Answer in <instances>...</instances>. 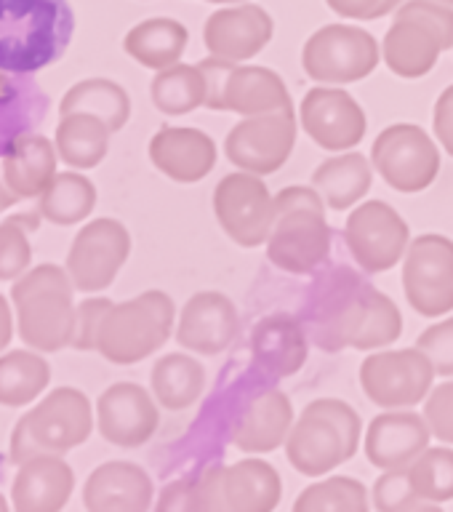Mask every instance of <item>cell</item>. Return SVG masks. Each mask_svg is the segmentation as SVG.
<instances>
[{
  "label": "cell",
  "instance_id": "1",
  "mask_svg": "<svg viewBox=\"0 0 453 512\" xmlns=\"http://www.w3.org/2000/svg\"><path fill=\"white\" fill-rule=\"evenodd\" d=\"M75 32L67 0H0V70L14 75L59 62Z\"/></svg>",
  "mask_w": 453,
  "mask_h": 512
},
{
  "label": "cell",
  "instance_id": "2",
  "mask_svg": "<svg viewBox=\"0 0 453 512\" xmlns=\"http://www.w3.org/2000/svg\"><path fill=\"white\" fill-rule=\"evenodd\" d=\"M360 435L363 424L350 403L336 398L312 400L288 432L286 456L296 472L318 478L358 454Z\"/></svg>",
  "mask_w": 453,
  "mask_h": 512
},
{
  "label": "cell",
  "instance_id": "3",
  "mask_svg": "<svg viewBox=\"0 0 453 512\" xmlns=\"http://www.w3.org/2000/svg\"><path fill=\"white\" fill-rule=\"evenodd\" d=\"M374 286L352 267L323 270L312 283L304 302L302 323L312 344L320 350L339 352L352 347L360 320L366 315Z\"/></svg>",
  "mask_w": 453,
  "mask_h": 512
},
{
  "label": "cell",
  "instance_id": "4",
  "mask_svg": "<svg viewBox=\"0 0 453 512\" xmlns=\"http://www.w3.org/2000/svg\"><path fill=\"white\" fill-rule=\"evenodd\" d=\"M72 278L54 264L35 267L14 286L19 336L35 350L56 352L72 342L75 331V304Z\"/></svg>",
  "mask_w": 453,
  "mask_h": 512
},
{
  "label": "cell",
  "instance_id": "5",
  "mask_svg": "<svg viewBox=\"0 0 453 512\" xmlns=\"http://www.w3.org/2000/svg\"><path fill=\"white\" fill-rule=\"evenodd\" d=\"M174 328V302L163 291H147L131 302L112 304L104 315L96 350L118 366L150 358L168 342Z\"/></svg>",
  "mask_w": 453,
  "mask_h": 512
},
{
  "label": "cell",
  "instance_id": "6",
  "mask_svg": "<svg viewBox=\"0 0 453 512\" xmlns=\"http://www.w3.org/2000/svg\"><path fill=\"white\" fill-rule=\"evenodd\" d=\"M94 427L91 403L83 392L54 390L35 411L19 419L11 438V459L24 464L40 454H64L88 440Z\"/></svg>",
  "mask_w": 453,
  "mask_h": 512
},
{
  "label": "cell",
  "instance_id": "7",
  "mask_svg": "<svg viewBox=\"0 0 453 512\" xmlns=\"http://www.w3.org/2000/svg\"><path fill=\"white\" fill-rule=\"evenodd\" d=\"M283 496V480L264 459H243L230 467H211L195 483V510L270 512Z\"/></svg>",
  "mask_w": 453,
  "mask_h": 512
},
{
  "label": "cell",
  "instance_id": "8",
  "mask_svg": "<svg viewBox=\"0 0 453 512\" xmlns=\"http://www.w3.org/2000/svg\"><path fill=\"white\" fill-rule=\"evenodd\" d=\"M379 43L371 32L350 24H326L304 43V72L318 83H358L379 64Z\"/></svg>",
  "mask_w": 453,
  "mask_h": 512
},
{
  "label": "cell",
  "instance_id": "9",
  "mask_svg": "<svg viewBox=\"0 0 453 512\" xmlns=\"http://www.w3.org/2000/svg\"><path fill=\"white\" fill-rule=\"evenodd\" d=\"M435 376L432 360L419 347L374 352L360 363V387L382 408L419 406L430 395Z\"/></svg>",
  "mask_w": 453,
  "mask_h": 512
},
{
  "label": "cell",
  "instance_id": "10",
  "mask_svg": "<svg viewBox=\"0 0 453 512\" xmlns=\"http://www.w3.org/2000/svg\"><path fill=\"white\" fill-rule=\"evenodd\" d=\"M376 174L398 192L427 190L440 171V152L430 134L414 123H395L376 136L371 147Z\"/></svg>",
  "mask_w": 453,
  "mask_h": 512
},
{
  "label": "cell",
  "instance_id": "11",
  "mask_svg": "<svg viewBox=\"0 0 453 512\" xmlns=\"http://www.w3.org/2000/svg\"><path fill=\"white\" fill-rule=\"evenodd\" d=\"M403 291L408 304L424 318L453 310V240L446 235H419L403 256Z\"/></svg>",
  "mask_w": 453,
  "mask_h": 512
},
{
  "label": "cell",
  "instance_id": "12",
  "mask_svg": "<svg viewBox=\"0 0 453 512\" xmlns=\"http://www.w3.org/2000/svg\"><path fill=\"white\" fill-rule=\"evenodd\" d=\"M214 214L222 230L243 248H256L270 240L275 224V195L259 174H227L214 190Z\"/></svg>",
  "mask_w": 453,
  "mask_h": 512
},
{
  "label": "cell",
  "instance_id": "13",
  "mask_svg": "<svg viewBox=\"0 0 453 512\" xmlns=\"http://www.w3.org/2000/svg\"><path fill=\"white\" fill-rule=\"evenodd\" d=\"M408 238L411 232H408L406 219L384 200H368L355 208L347 216V227H344V240H347L352 259L368 275L387 272L403 262Z\"/></svg>",
  "mask_w": 453,
  "mask_h": 512
},
{
  "label": "cell",
  "instance_id": "14",
  "mask_svg": "<svg viewBox=\"0 0 453 512\" xmlns=\"http://www.w3.org/2000/svg\"><path fill=\"white\" fill-rule=\"evenodd\" d=\"M296 112L251 115L232 128L224 142V152L235 168L248 174H275L294 152Z\"/></svg>",
  "mask_w": 453,
  "mask_h": 512
},
{
  "label": "cell",
  "instance_id": "15",
  "mask_svg": "<svg viewBox=\"0 0 453 512\" xmlns=\"http://www.w3.org/2000/svg\"><path fill=\"white\" fill-rule=\"evenodd\" d=\"M331 227L326 211L318 208H296L275 216L267 256L275 267L291 275H310L326 267L331 256Z\"/></svg>",
  "mask_w": 453,
  "mask_h": 512
},
{
  "label": "cell",
  "instance_id": "16",
  "mask_svg": "<svg viewBox=\"0 0 453 512\" xmlns=\"http://www.w3.org/2000/svg\"><path fill=\"white\" fill-rule=\"evenodd\" d=\"M131 254L128 230L115 219H96L78 232L67 256V272L78 291H102Z\"/></svg>",
  "mask_w": 453,
  "mask_h": 512
},
{
  "label": "cell",
  "instance_id": "17",
  "mask_svg": "<svg viewBox=\"0 0 453 512\" xmlns=\"http://www.w3.org/2000/svg\"><path fill=\"white\" fill-rule=\"evenodd\" d=\"M302 128L328 152L358 147L366 136V112L344 88H312L302 99Z\"/></svg>",
  "mask_w": 453,
  "mask_h": 512
},
{
  "label": "cell",
  "instance_id": "18",
  "mask_svg": "<svg viewBox=\"0 0 453 512\" xmlns=\"http://www.w3.org/2000/svg\"><path fill=\"white\" fill-rule=\"evenodd\" d=\"M96 414L102 438L120 448L144 446L155 435L160 422L150 392L131 382L112 384L110 390L102 392Z\"/></svg>",
  "mask_w": 453,
  "mask_h": 512
},
{
  "label": "cell",
  "instance_id": "19",
  "mask_svg": "<svg viewBox=\"0 0 453 512\" xmlns=\"http://www.w3.org/2000/svg\"><path fill=\"white\" fill-rule=\"evenodd\" d=\"M272 32H275L272 16L262 6L240 3V6L219 8L208 16L203 40L211 56L238 64L264 51V46L272 40Z\"/></svg>",
  "mask_w": 453,
  "mask_h": 512
},
{
  "label": "cell",
  "instance_id": "20",
  "mask_svg": "<svg viewBox=\"0 0 453 512\" xmlns=\"http://www.w3.org/2000/svg\"><path fill=\"white\" fill-rule=\"evenodd\" d=\"M240 328L238 307L219 291H200L184 304L176 342L198 355H219L235 342Z\"/></svg>",
  "mask_w": 453,
  "mask_h": 512
},
{
  "label": "cell",
  "instance_id": "21",
  "mask_svg": "<svg viewBox=\"0 0 453 512\" xmlns=\"http://www.w3.org/2000/svg\"><path fill=\"white\" fill-rule=\"evenodd\" d=\"M432 430L424 414L414 411H387L368 424L366 456L379 470H400L419 459L430 448Z\"/></svg>",
  "mask_w": 453,
  "mask_h": 512
},
{
  "label": "cell",
  "instance_id": "22",
  "mask_svg": "<svg viewBox=\"0 0 453 512\" xmlns=\"http://www.w3.org/2000/svg\"><path fill=\"white\" fill-rule=\"evenodd\" d=\"M294 427V406L283 390L270 387L259 392L240 411L238 422L232 427V446L246 454H270L275 448L286 446L288 432Z\"/></svg>",
  "mask_w": 453,
  "mask_h": 512
},
{
  "label": "cell",
  "instance_id": "23",
  "mask_svg": "<svg viewBox=\"0 0 453 512\" xmlns=\"http://www.w3.org/2000/svg\"><path fill=\"white\" fill-rule=\"evenodd\" d=\"M251 352L259 371L270 374L272 379H286L304 366L310 352V336L302 320L286 312H275L254 326Z\"/></svg>",
  "mask_w": 453,
  "mask_h": 512
},
{
  "label": "cell",
  "instance_id": "24",
  "mask_svg": "<svg viewBox=\"0 0 453 512\" xmlns=\"http://www.w3.org/2000/svg\"><path fill=\"white\" fill-rule=\"evenodd\" d=\"M150 160L174 182H200L216 166L214 139L200 128H160L150 142Z\"/></svg>",
  "mask_w": 453,
  "mask_h": 512
},
{
  "label": "cell",
  "instance_id": "25",
  "mask_svg": "<svg viewBox=\"0 0 453 512\" xmlns=\"http://www.w3.org/2000/svg\"><path fill=\"white\" fill-rule=\"evenodd\" d=\"M48 104V94L35 80L0 70V158H6L22 136L43 126Z\"/></svg>",
  "mask_w": 453,
  "mask_h": 512
},
{
  "label": "cell",
  "instance_id": "26",
  "mask_svg": "<svg viewBox=\"0 0 453 512\" xmlns=\"http://www.w3.org/2000/svg\"><path fill=\"white\" fill-rule=\"evenodd\" d=\"M443 40L430 24L411 19V16H395V22L384 35L382 56L387 67L400 78H422L438 64Z\"/></svg>",
  "mask_w": 453,
  "mask_h": 512
},
{
  "label": "cell",
  "instance_id": "27",
  "mask_svg": "<svg viewBox=\"0 0 453 512\" xmlns=\"http://www.w3.org/2000/svg\"><path fill=\"white\" fill-rule=\"evenodd\" d=\"M88 510H147L152 504L150 475L131 462H107L86 483Z\"/></svg>",
  "mask_w": 453,
  "mask_h": 512
},
{
  "label": "cell",
  "instance_id": "28",
  "mask_svg": "<svg viewBox=\"0 0 453 512\" xmlns=\"http://www.w3.org/2000/svg\"><path fill=\"white\" fill-rule=\"evenodd\" d=\"M72 470L56 454L32 456L14 480L16 510H62L72 494Z\"/></svg>",
  "mask_w": 453,
  "mask_h": 512
},
{
  "label": "cell",
  "instance_id": "29",
  "mask_svg": "<svg viewBox=\"0 0 453 512\" xmlns=\"http://www.w3.org/2000/svg\"><path fill=\"white\" fill-rule=\"evenodd\" d=\"M294 110L291 94L278 72L270 67H235L224 91V112H238L243 118Z\"/></svg>",
  "mask_w": 453,
  "mask_h": 512
},
{
  "label": "cell",
  "instance_id": "30",
  "mask_svg": "<svg viewBox=\"0 0 453 512\" xmlns=\"http://www.w3.org/2000/svg\"><path fill=\"white\" fill-rule=\"evenodd\" d=\"M56 176V150L46 136L27 134L14 144V150L3 158V179L19 198L43 195Z\"/></svg>",
  "mask_w": 453,
  "mask_h": 512
},
{
  "label": "cell",
  "instance_id": "31",
  "mask_svg": "<svg viewBox=\"0 0 453 512\" xmlns=\"http://www.w3.org/2000/svg\"><path fill=\"white\" fill-rule=\"evenodd\" d=\"M371 182H374V163L360 152H342L336 158L323 160L312 174V187L334 211L355 206L371 190Z\"/></svg>",
  "mask_w": 453,
  "mask_h": 512
},
{
  "label": "cell",
  "instance_id": "32",
  "mask_svg": "<svg viewBox=\"0 0 453 512\" xmlns=\"http://www.w3.org/2000/svg\"><path fill=\"white\" fill-rule=\"evenodd\" d=\"M187 40H190V32L182 22L158 16V19H147V22L136 24L123 40V48L142 67L160 72L182 59Z\"/></svg>",
  "mask_w": 453,
  "mask_h": 512
},
{
  "label": "cell",
  "instance_id": "33",
  "mask_svg": "<svg viewBox=\"0 0 453 512\" xmlns=\"http://www.w3.org/2000/svg\"><path fill=\"white\" fill-rule=\"evenodd\" d=\"M152 395L168 411H184L206 390V368L190 355H166L150 374Z\"/></svg>",
  "mask_w": 453,
  "mask_h": 512
},
{
  "label": "cell",
  "instance_id": "34",
  "mask_svg": "<svg viewBox=\"0 0 453 512\" xmlns=\"http://www.w3.org/2000/svg\"><path fill=\"white\" fill-rule=\"evenodd\" d=\"M110 134V128L96 115H88V112L62 115V123L56 128V152L67 166L94 168L107 155Z\"/></svg>",
  "mask_w": 453,
  "mask_h": 512
},
{
  "label": "cell",
  "instance_id": "35",
  "mask_svg": "<svg viewBox=\"0 0 453 512\" xmlns=\"http://www.w3.org/2000/svg\"><path fill=\"white\" fill-rule=\"evenodd\" d=\"M72 112L96 115L115 134V131H120L128 123L131 99H128V94L118 83L104 78H91L78 83V86H72L62 99L59 115H72Z\"/></svg>",
  "mask_w": 453,
  "mask_h": 512
},
{
  "label": "cell",
  "instance_id": "36",
  "mask_svg": "<svg viewBox=\"0 0 453 512\" xmlns=\"http://www.w3.org/2000/svg\"><path fill=\"white\" fill-rule=\"evenodd\" d=\"M150 96L163 115H187L206 104V78L198 64L176 62L155 75Z\"/></svg>",
  "mask_w": 453,
  "mask_h": 512
},
{
  "label": "cell",
  "instance_id": "37",
  "mask_svg": "<svg viewBox=\"0 0 453 512\" xmlns=\"http://www.w3.org/2000/svg\"><path fill=\"white\" fill-rule=\"evenodd\" d=\"M48 376V363L35 352H8L0 358V406H27L46 390Z\"/></svg>",
  "mask_w": 453,
  "mask_h": 512
},
{
  "label": "cell",
  "instance_id": "38",
  "mask_svg": "<svg viewBox=\"0 0 453 512\" xmlns=\"http://www.w3.org/2000/svg\"><path fill=\"white\" fill-rule=\"evenodd\" d=\"M96 206V187L80 174H56L40 195V214L54 224H75Z\"/></svg>",
  "mask_w": 453,
  "mask_h": 512
},
{
  "label": "cell",
  "instance_id": "39",
  "mask_svg": "<svg viewBox=\"0 0 453 512\" xmlns=\"http://www.w3.org/2000/svg\"><path fill=\"white\" fill-rule=\"evenodd\" d=\"M294 510L299 512H366L368 510V491L366 486L355 478L334 475L304 488L299 499L294 502Z\"/></svg>",
  "mask_w": 453,
  "mask_h": 512
},
{
  "label": "cell",
  "instance_id": "40",
  "mask_svg": "<svg viewBox=\"0 0 453 512\" xmlns=\"http://www.w3.org/2000/svg\"><path fill=\"white\" fill-rule=\"evenodd\" d=\"M416 494L424 504H440L453 499V451L451 448H424L414 464H408Z\"/></svg>",
  "mask_w": 453,
  "mask_h": 512
},
{
  "label": "cell",
  "instance_id": "41",
  "mask_svg": "<svg viewBox=\"0 0 453 512\" xmlns=\"http://www.w3.org/2000/svg\"><path fill=\"white\" fill-rule=\"evenodd\" d=\"M40 216L43 214H16L0 222V280H14L30 264L27 232L38 230Z\"/></svg>",
  "mask_w": 453,
  "mask_h": 512
},
{
  "label": "cell",
  "instance_id": "42",
  "mask_svg": "<svg viewBox=\"0 0 453 512\" xmlns=\"http://www.w3.org/2000/svg\"><path fill=\"white\" fill-rule=\"evenodd\" d=\"M424 504L416 494L411 470L400 467V470H384V475L376 480L374 486V507L376 510H408V507H419Z\"/></svg>",
  "mask_w": 453,
  "mask_h": 512
},
{
  "label": "cell",
  "instance_id": "43",
  "mask_svg": "<svg viewBox=\"0 0 453 512\" xmlns=\"http://www.w3.org/2000/svg\"><path fill=\"white\" fill-rule=\"evenodd\" d=\"M395 16H411V19L430 24L443 40L446 51L453 46V6H448V3H440V0H406L395 11Z\"/></svg>",
  "mask_w": 453,
  "mask_h": 512
},
{
  "label": "cell",
  "instance_id": "44",
  "mask_svg": "<svg viewBox=\"0 0 453 512\" xmlns=\"http://www.w3.org/2000/svg\"><path fill=\"white\" fill-rule=\"evenodd\" d=\"M419 350L427 352V358L435 366L438 376H453V318L435 323L419 336Z\"/></svg>",
  "mask_w": 453,
  "mask_h": 512
},
{
  "label": "cell",
  "instance_id": "45",
  "mask_svg": "<svg viewBox=\"0 0 453 512\" xmlns=\"http://www.w3.org/2000/svg\"><path fill=\"white\" fill-rule=\"evenodd\" d=\"M424 419L430 424L432 438L453 443V379L432 387L424 403Z\"/></svg>",
  "mask_w": 453,
  "mask_h": 512
},
{
  "label": "cell",
  "instance_id": "46",
  "mask_svg": "<svg viewBox=\"0 0 453 512\" xmlns=\"http://www.w3.org/2000/svg\"><path fill=\"white\" fill-rule=\"evenodd\" d=\"M112 307L110 299H86L75 307V331L70 347L75 350H96V334L102 326L104 315Z\"/></svg>",
  "mask_w": 453,
  "mask_h": 512
},
{
  "label": "cell",
  "instance_id": "47",
  "mask_svg": "<svg viewBox=\"0 0 453 512\" xmlns=\"http://www.w3.org/2000/svg\"><path fill=\"white\" fill-rule=\"evenodd\" d=\"M203 78H206V107L208 110L224 112V91H227V80H230L232 70L238 67L230 59H219V56H208L198 64Z\"/></svg>",
  "mask_w": 453,
  "mask_h": 512
},
{
  "label": "cell",
  "instance_id": "48",
  "mask_svg": "<svg viewBox=\"0 0 453 512\" xmlns=\"http://www.w3.org/2000/svg\"><path fill=\"white\" fill-rule=\"evenodd\" d=\"M435 136L438 142L446 147V152L453 158V86H448L443 94H440L438 104H435Z\"/></svg>",
  "mask_w": 453,
  "mask_h": 512
},
{
  "label": "cell",
  "instance_id": "49",
  "mask_svg": "<svg viewBox=\"0 0 453 512\" xmlns=\"http://www.w3.org/2000/svg\"><path fill=\"white\" fill-rule=\"evenodd\" d=\"M328 8L344 19H376L382 0H326Z\"/></svg>",
  "mask_w": 453,
  "mask_h": 512
},
{
  "label": "cell",
  "instance_id": "50",
  "mask_svg": "<svg viewBox=\"0 0 453 512\" xmlns=\"http://www.w3.org/2000/svg\"><path fill=\"white\" fill-rule=\"evenodd\" d=\"M11 342V312H8V302L0 296V350Z\"/></svg>",
  "mask_w": 453,
  "mask_h": 512
},
{
  "label": "cell",
  "instance_id": "51",
  "mask_svg": "<svg viewBox=\"0 0 453 512\" xmlns=\"http://www.w3.org/2000/svg\"><path fill=\"white\" fill-rule=\"evenodd\" d=\"M16 200H22V198H19L16 192H11L8 187H3V184H0V214H3L8 206H14Z\"/></svg>",
  "mask_w": 453,
  "mask_h": 512
},
{
  "label": "cell",
  "instance_id": "52",
  "mask_svg": "<svg viewBox=\"0 0 453 512\" xmlns=\"http://www.w3.org/2000/svg\"><path fill=\"white\" fill-rule=\"evenodd\" d=\"M403 3H406V0H382V3H379V14H376V19H382V16L392 14V11H398Z\"/></svg>",
  "mask_w": 453,
  "mask_h": 512
},
{
  "label": "cell",
  "instance_id": "53",
  "mask_svg": "<svg viewBox=\"0 0 453 512\" xmlns=\"http://www.w3.org/2000/svg\"><path fill=\"white\" fill-rule=\"evenodd\" d=\"M211 3H248V0H211Z\"/></svg>",
  "mask_w": 453,
  "mask_h": 512
},
{
  "label": "cell",
  "instance_id": "54",
  "mask_svg": "<svg viewBox=\"0 0 453 512\" xmlns=\"http://www.w3.org/2000/svg\"><path fill=\"white\" fill-rule=\"evenodd\" d=\"M0 510H6V502H3V496H0Z\"/></svg>",
  "mask_w": 453,
  "mask_h": 512
},
{
  "label": "cell",
  "instance_id": "55",
  "mask_svg": "<svg viewBox=\"0 0 453 512\" xmlns=\"http://www.w3.org/2000/svg\"><path fill=\"white\" fill-rule=\"evenodd\" d=\"M440 3H448V6H453V0H440Z\"/></svg>",
  "mask_w": 453,
  "mask_h": 512
}]
</instances>
